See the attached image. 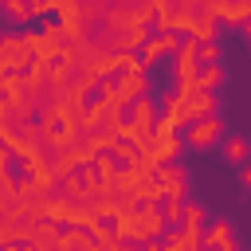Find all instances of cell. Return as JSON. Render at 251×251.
<instances>
[{
  "mask_svg": "<svg viewBox=\"0 0 251 251\" xmlns=\"http://www.w3.org/2000/svg\"><path fill=\"white\" fill-rule=\"evenodd\" d=\"M157 165H169V161H176L180 153H184V137L180 133H153V141H149V149H145Z\"/></svg>",
  "mask_w": 251,
  "mask_h": 251,
  "instance_id": "cell-8",
  "label": "cell"
},
{
  "mask_svg": "<svg viewBox=\"0 0 251 251\" xmlns=\"http://www.w3.org/2000/svg\"><path fill=\"white\" fill-rule=\"evenodd\" d=\"M55 12V4L51 0H31V20H47Z\"/></svg>",
  "mask_w": 251,
  "mask_h": 251,
  "instance_id": "cell-24",
  "label": "cell"
},
{
  "mask_svg": "<svg viewBox=\"0 0 251 251\" xmlns=\"http://www.w3.org/2000/svg\"><path fill=\"white\" fill-rule=\"evenodd\" d=\"M184 204H188V200H165V204H161V216H165L169 227H180V224H184Z\"/></svg>",
  "mask_w": 251,
  "mask_h": 251,
  "instance_id": "cell-19",
  "label": "cell"
},
{
  "mask_svg": "<svg viewBox=\"0 0 251 251\" xmlns=\"http://www.w3.org/2000/svg\"><path fill=\"white\" fill-rule=\"evenodd\" d=\"M184 224H192V227H208V212H204V204L188 200V204H184Z\"/></svg>",
  "mask_w": 251,
  "mask_h": 251,
  "instance_id": "cell-21",
  "label": "cell"
},
{
  "mask_svg": "<svg viewBox=\"0 0 251 251\" xmlns=\"http://www.w3.org/2000/svg\"><path fill=\"white\" fill-rule=\"evenodd\" d=\"M4 8H8V16L16 24H27L31 20V4H24V0H4Z\"/></svg>",
  "mask_w": 251,
  "mask_h": 251,
  "instance_id": "cell-23",
  "label": "cell"
},
{
  "mask_svg": "<svg viewBox=\"0 0 251 251\" xmlns=\"http://www.w3.org/2000/svg\"><path fill=\"white\" fill-rule=\"evenodd\" d=\"M165 231H169V224H165V216H161L157 204L126 208V212L114 220V235H118L122 243H137V247H145V243H153V239H165Z\"/></svg>",
  "mask_w": 251,
  "mask_h": 251,
  "instance_id": "cell-1",
  "label": "cell"
},
{
  "mask_svg": "<svg viewBox=\"0 0 251 251\" xmlns=\"http://www.w3.org/2000/svg\"><path fill=\"white\" fill-rule=\"evenodd\" d=\"M243 31H247V39H251V24H247V27H243Z\"/></svg>",
  "mask_w": 251,
  "mask_h": 251,
  "instance_id": "cell-30",
  "label": "cell"
},
{
  "mask_svg": "<svg viewBox=\"0 0 251 251\" xmlns=\"http://www.w3.org/2000/svg\"><path fill=\"white\" fill-rule=\"evenodd\" d=\"M188 39H196V43H216V39H220V20L208 16V12H196V24H192V35H188Z\"/></svg>",
  "mask_w": 251,
  "mask_h": 251,
  "instance_id": "cell-12",
  "label": "cell"
},
{
  "mask_svg": "<svg viewBox=\"0 0 251 251\" xmlns=\"http://www.w3.org/2000/svg\"><path fill=\"white\" fill-rule=\"evenodd\" d=\"M141 251H165V243H161V239H153V243H145Z\"/></svg>",
  "mask_w": 251,
  "mask_h": 251,
  "instance_id": "cell-27",
  "label": "cell"
},
{
  "mask_svg": "<svg viewBox=\"0 0 251 251\" xmlns=\"http://www.w3.org/2000/svg\"><path fill=\"white\" fill-rule=\"evenodd\" d=\"M212 114H220V98H216V94H192V98H184V118H188V126L200 122V118H212Z\"/></svg>",
  "mask_w": 251,
  "mask_h": 251,
  "instance_id": "cell-11",
  "label": "cell"
},
{
  "mask_svg": "<svg viewBox=\"0 0 251 251\" xmlns=\"http://www.w3.org/2000/svg\"><path fill=\"white\" fill-rule=\"evenodd\" d=\"M122 145V137H114L110 129H102V133H90V137H82V149L86 153H94V157H102V153H114Z\"/></svg>",
  "mask_w": 251,
  "mask_h": 251,
  "instance_id": "cell-14",
  "label": "cell"
},
{
  "mask_svg": "<svg viewBox=\"0 0 251 251\" xmlns=\"http://www.w3.org/2000/svg\"><path fill=\"white\" fill-rule=\"evenodd\" d=\"M180 31H153V39L141 47V63H145V71L157 63V59H169V55H176L180 51Z\"/></svg>",
  "mask_w": 251,
  "mask_h": 251,
  "instance_id": "cell-5",
  "label": "cell"
},
{
  "mask_svg": "<svg viewBox=\"0 0 251 251\" xmlns=\"http://www.w3.org/2000/svg\"><path fill=\"white\" fill-rule=\"evenodd\" d=\"M200 75V43L196 39H184L180 51L173 55V78L176 82H192Z\"/></svg>",
  "mask_w": 251,
  "mask_h": 251,
  "instance_id": "cell-6",
  "label": "cell"
},
{
  "mask_svg": "<svg viewBox=\"0 0 251 251\" xmlns=\"http://www.w3.org/2000/svg\"><path fill=\"white\" fill-rule=\"evenodd\" d=\"M35 67V51L27 43V31H8L0 39V75H24Z\"/></svg>",
  "mask_w": 251,
  "mask_h": 251,
  "instance_id": "cell-2",
  "label": "cell"
},
{
  "mask_svg": "<svg viewBox=\"0 0 251 251\" xmlns=\"http://www.w3.org/2000/svg\"><path fill=\"white\" fill-rule=\"evenodd\" d=\"M224 82H227V71H224L220 63H212V67H200V75H196V90H200V94H216Z\"/></svg>",
  "mask_w": 251,
  "mask_h": 251,
  "instance_id": "cell-13",
  "label": "cell"
},
{
  "mask_svg": "<svg viewBox=\"0 0 251 251\" xmlns=\"http://www.w3.org/2000/svg\"><path fill=\"white\" fill-rule=\"evenodd\" d=\"M227 165H235V169H243L247 165V157H251V145H247V137H227L224 141V153H220Z\"/></svg>",
  "mask_w": 251,
  "mask_h": 251,
  "instance_id": "cell-15",
  "label": "cell"
},
{
  "mask_svg": "<svg viewBox=\"0 0 251 251\" xmlns=\"http://www.w3.org/2000/svg\"><path fill=\"white\" fill-rule=\"evenodd\" d=\"M239 180H243V188L251 192V165H243V173H239Z\"/></svg>",
  "mask_w": 251,
  "mask_h": 251,
  "instance_id": "cell-25",
  "label": "cell"
},
{
  "mask_svg": "<svg viewBox=\"0 0 251 251\" xmlns=\"http://www.w3.org/2000/svg\"><path fill=\"white\" fill-rule=\"evenodd\" d=\"M106 118H110V106H106L102 98H94V102L78 114V129H82L86 137H90V133H102V129H106Z\"/></svg>",
  "mask_w": 251,
  "mask_h": 251,
  "instance_id": "cell-10",
  "label": "cell"
},
{
  "mask_svg": "<svg viewBox=\"0 0 251 251\" xmlns=\"http://www.w3.org/2000/svg\"><path fill=\"white\" fill-rule=\"evenodd\" d=\"M118 251H141L137 243H118Z\"/></svg>",
  "mask_w": 251,
  "mask_h": 251,
  "instance_id": "cell-28",
  "label": "cell"
},
{
  "mask_svg": "<svg viewBox=\"0 0 251 251\" xmlns=\"http://www.w3.org/2000/svg\"><path fill=\"white\" fill-rule=\"evenodd\" d=\"M0 90H4V98L12 102V98H24L27 90H24V75H0Z\"/></svg>",
  "mask_w": 251,
  "mask_h": 251,
  "instance_id": "cell-20",
  "label": "cell"
},
{
  "mask_svg": "<svg viewBox=\"0 0 251 251\" xmlns=\"http://www.w3.org/2000/svg\"><path fill=\"white\" fill-rule=\"evenodd\" d=\"M227 243H235V224H231L227 216L208 220V227H204V247H208V251H220V247H227Z\"/></svg>",
  "mask_w": 251,
  "mask_h": 251,
  "instance_id": "cell-9",
  "label": "cell"
},
{
  "mask_svg": "<svg viewBox=\"0 0 251 251\" xmlns=\"http://www.w3.org/2000/svg\"><path fill=\"white\" fill-rule=\"evenodd\" d=\"M122 212H126V204H122L118 196H106V200L94 204V216H98V220H118Z\"/></svg>",
  "mask_w": 251,
  "mask_h": 251,
  "instance_id": "cell-18",
  "label": "cell"
},
{
  "mask_svg": "<svg viewBox=\"0 0 251 251\" xmlns=\"http://www.w3.org/2000/svg\"><path fill=\"white\" fill-rule=\"evenodd\" d=\"M224 118L220 114H212V118H200V122H192L188 129H184V145L188 149H196V153H208L212 145H220L224 141Z\"/></svg>",
  "mask_w": 251,
  "mask_h": 251,
  "instance_id": "cell-3",
  "label": "cell"
},
{
  "mask_svg": "<svg viewBox=\"0 0 251 251\" xmlns=\"http://www.w3.org/2000/svg\"><path fill=\"white\" fill-rule=\"evenodd\" d=\"M94 98H102L110 110H126V102H122V90H118V78H106V82H98V94Z\"/></svg>",
  "mask_w": 251,
  "mask_h": 251,
  "instance_id": "cell-17",
  "label": "cell"
},
{
  "mask_svg": "<svg viewBox=\"0 0 251 251\" xmlns=\"http://www.w3.org/2000/svg\"><path fill=\"white\" fill-rule=\"evenodd\" d=\"M149 86H153L149 71H122V75H118V90H122L126 110H129L137 98H145V94H149Z\"/></svg>",
  "mask_w": 251,
  "mask_h": 251,
  "instance_id": "cell-7",
  "label": "cell"
},
{
  "mask_svg": "<svg viewBox=\"0 0 251 251\" xmlns=\"http://www.w3.org/2000/svg\"><path fill=\"white\" fill-rule=\"evenodd\" d=\"M153 39V27H129V31H122L118 35V51H137L141 55V47Z\"/></svg>",
  "mask_w": 251,
  "mask_h": 251,
  "instance_id": "cell-16",
  "label": "cell"
},
{
  "mask_svg": "<svg viewBox=\"0 0 251 251\" xmlns=\"http://www.w3.org/2000/svg\"><path fill=\"white\" fill-rule=\"evenodd\" d=\"M4 251H35V247H31V243H24V247H20V243H4Z\"/></svg>",
  "mask_w": 251,
  "mask_h": 251,
  "instance_id": "cell-26",
  "label": "cell"
},
{
  "mask_svg": "<svg viewBox=\"0 0 251 251\" xmlns=\"http://www.w3.org/2000/svg\"><path fill=\"white\" fill-rule=\"evenodd\" d=\"M220 55H224V43H220V39H216V43H200V67L220 63Z\"/></svg>",
  "mask_w": 251,
  "mask_h": 251,
  "instance_id": "cell-22",
  "label": "cell"
},
{
  "mask_svg": "<svg viewBox=\"0 0 251 251\" xmlns=\"http://www.w3.org/2000/svg\"><path fill=\"white\" fill-rule=\"evenodd\" d=\"M157 180L165 184V200H188V180H192V173H188L180 161L161 165V169H157Z\"/></svg>",
  "mask_w": 251,
  "mask_h": 251,
  "instance_id": "cell-4",
  "label": "cell"
},
{
  "mask_svg": "<svg viewBox=\"0 0 251 251\" xmlns=\"http://www.w3.org/2000/svg\"><path fill=\"white\" fill-rule=\"evenodd\" d=\"M220 251H239V243H227V247H220Z\"/></svg>",
  "mask_w": 251,
  "mask_h": 251,
  "instance_id": "cell-29",
  "label": "cell"
}]
</instances>
